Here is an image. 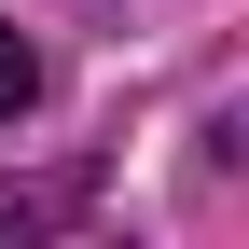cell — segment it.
<instances>
[{
  "label": "cell",
  "mask_w": 249,
  "mask_h": 249,
  "mask_svg": "<svg viewBox=\"0 0 249 249\" xmlns=\"http://www.w3.org/2000/svg\"><path fill=\"white\" fill-rule=\"evenodd\" d=\"M28 83H42V70H28V42H14V28H0V124L28 111Z\"/></svg>",
  "instance_id": "cell-1"
}]
</instances>
